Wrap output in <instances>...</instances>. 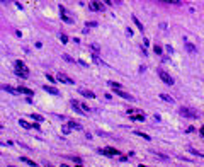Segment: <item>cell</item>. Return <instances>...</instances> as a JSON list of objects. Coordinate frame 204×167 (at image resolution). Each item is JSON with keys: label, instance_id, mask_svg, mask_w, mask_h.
<instances>
[{"label": "cell", "instance_id": "1", "mask_svg": "<svg viewBox=\"0 0 204 167\" xmlns=\"http://www.w3.org/2000/svg\"><path fill=\"white\" fill-rule=\"evenodd\" d=\"M58 9H60V15H61L63 22H67V24H73V22H75V14H71V12L67 9V7L60 5Z\"/></svg>", "mask_w": 204, "mask_h": 167}, {"label": "cell", "instance_id": "2", "mask_svg": "<svg viewBox=\"0 0 204 167\" xmlns=\"http://www.w3.org/2000/svg\"><path fill=\"white\" fill-rule=\"evenodd\" d=\"M14 68H15V73H17L19 77H22V79H27L29 77V68L24 65V62L17 60V62L14 63Z\"/></svg>", "mask_w": 204, "mask_h": 167}, {"label": "cell", "instance_id": "3", "mask_svg": "<svg viewBox=\"0 0 204 167\" xmlns=\"http://www.w3.org/2000/svg\"><path fill=\"white\" fill-rule=\"evenodd\" d=\"M157 73H158V77H160L162 80L165 82L167 85H174V79H172V77L168 75V73H167L165 70H162V68H158V70H157Z\"/></svg>", "mask_w": 204, "mask_h": 167}, {"label": "cell", "instance_id": "4", "mask_svg": "<svg viewBox=\"0 0 204 167\" xmlns=\"http://www.w3.org/2000/svg\"><path fill=\"white\" fill-rule=\"evenodd\" d=\"M180 114L187 119H197V113L194 109H189V108H180Z\"/></svg>", "mask_w": 204, "mask_h": 167}, {"label": "cell", "instance_id": "5", "mask_svg": "<svg viewBox=\"0 0 204 167\" xmlns=\"http://www.w3.org/2000/svg\"><path fill=\"white\" fill-rule=\"evenodd\" d=\"M89 7H90L94 12H102V10H105V5L102 4V2H97V0H90Z\"/></svg>", "mask_w": 204, "mask_h": 167}, {"label": "cell", "instance_id": "6", "mask_svg": "<svg viewBox=\"0 0 204 167\" xmlns=\"http://www.w3.org/2000/svg\"><path fill=\"white\" fill-rule=\"evenodd\" d=\"M100 153L107 155V157H116V155H119V150L118 148H112V147H105V148H100Z\"/></svg>", "mask_w": 204, "mask_h": 167}, {"label": "cell", "instance_id": "7", "mask_svg": "<svg viewBox=\"0 0 204 167\" xmlns=\"http://www.w3.org/2000/svg\"><path fill=\"white\" fill-rule=\"evenodd\" d=\"M70 104H71V109L75 111V113H78V114H85V113H87V111L80 106V102H78V101H71Z\"/></svg>", "mask_w": 204, "mask_h": 167}, {"label": "cell", "instance_id": "8", "mask_svg": "<svg viewBox=\"0 0 204 167\" xmlns=\"http://www.w3.org/2000/svg\"><path fill=\"white\" fill-rule=\"evenodd\" d=\"M114 92L118 95H121L123 99H128V101H134V97L131 94H128V92H124V91H121V89H114Z\"/></svg>", "mask_w": 204, "mask_h": 167}, {"label": "cell", "instance_id": "9", "mask_svg": "<svg viewBox=\"0 0 204 167\" xmlns=\"http://www.w3.org/2000/svg\"><path fill=\"white\" fill-rule=\"evenodd\" d=\"M58 82H63V84H68V85H73V84H75V80L68 79V77L63 75V73H60V75H58Z\"/></svg>", "mask_w": 204, "mask_h": 167}, {"label": "cell", "instance_id": "10", "mask_svg": "<svg viewBox=\"0 0 204 167\" xmlns=\"http://www.w3.org/2000/svg\"><path fill=\"white\" fill-rule=\"evenodd\" d=\"M129 119H133V121H145V114H143L141 111H140V113H134V114H129Z\"/></svg>", "mask_w": 204, "mask_h": 167}, {"label": "cell", "instance_id": "11", "mask_svg": "<svg viewBox=\"0 0 204 167\" xmlns=\"http://www.w3.org/2000/svg\"><path fill=\"white\" fill-rule=\"evenodd\" d=\"M184 44H185V48H187V51H189V53H196V51H197L194 44H192V43H189V41H187L185 38H184Z\"/></svg>", "mask_w": 204, "mask_h": 167}, {"label": "cell", "instance_id": "12", "mask_svg": "<svg viewBox=\"0 0 204 167\" xmlns=\"http://www.w3.org/2000/svg\"><path fill=\"white\" fill-rule=\"evenodd\" d=\"M160 99L165 101V102H170V104H174V102H175V101H174V97H172V95H168V94H160Z\"/></svg>", "mask_w": 204, "mask_h": 167}, {"label": "cell", "instance_id": "13", "mask_svg": "<svg viewBox=\"0 0 204 167\" xmlns=\"http://www.w3.org/2000/svg\"><path fill=\"white\" fill-rule=\"evenodd\" d=\"M131 21H133V22H134V26H136V27L140 29V31H143V29H145V27H143V24L140 22V19H138L136 15H131Z\"/></svg>", "mask_w": 204, "mask_h": 167}, {"label": "cell", "instance_id": "14", "mask_svg": "<svg viewBox=\"0 0 204 167\" xmlns=\"http://www.w3.org/2000/svg\"><path fill=\"white\" fill-rule=\"evenodd\" d=\"M78 92H80L82 95H85V97H89V99H94V97H95V95H94V92L87 91V89H80V91H78Z\"/></svg>", "mask_w": 204, "mask_h": 167}, {"label": "cell", "instance_id": "15", "mask_svg": "<svg viewBox=\"0 0 204 167\" xmlns=\"http://www.w3.org/2000/svg\"><path fill=\"white\" fill-rule=\"evenodd\" d=\"M17 91H19V94H26V95H33L34 94L33 91H29V89H26V87H19Z\"/></svg>", "mask_w": 204, "mask_h": 167}, {"label": "cell", "instance_id": "16", "mask_svg": "<svg viewBox=\"0 0 204 167\" xmlns=\"http://www.w3.org/2000/svg\"><path fill=\"white\" fill-rule=\"evenodd\" d=\"M70 130H71L70 124H63V126H61V133H63V135H70V133H71Z\"/></svg>", "mask_w": 204, "mask_h": 167}, {"label": "cell", "instance_id": "17", "mask_svg": "<svg viewBox=\"0 0 204 167\" xmlns=\"http://www.w3.org/2000/svg\"><path fill=\"white\" fill-rule=\"evenodd\" d=\"M187 150H189L190 153H194L196 157H201V159H204V153H201V152H197V150H196V148H192V147H189L187 148Z\"/></svg>", "mask_w": 204, "mask_h": 167}, {"label": "cell", "instance_id": "18", "mask_svg": "<svg viewBox=\"0 0 204 167\" xmlns=\"http://www.w3.org/2000/svg\"><path fill=\"white\" fill-rule=\"evenodd\" d=\"M43 89H44L46 92H49V94H53V95H58V91L55 89V87H48V85H44Z\"/></svg>", "mask_w": 204, "mask_h": 167}, {"label": "cell", "instance_id": "19", "mask_svg": "<svg viewBox=\"0 0 204 167\" xmlns=\"http://www.w3.org/2000/svg\"><path fill=\"white\" fill-rule=\"evenodd\" d=\"M19 124L22 126V128H26V130H31V128H33V124H29L27 121H24V119H19Z\"/></svg>", "mask_w": 204, "mask_h": 167}, {"label": "cell", "instance_id": "20", "mask_svg": "<svg viewBox=\"0 0 204 167\" xmlns=\"http://www.w3.org/2000/svg\"><path fill=\"white\" fill-rule=\"evenodd\" d=\"M20 162H24V164H27V165H36V162H33L31 159H27V157H20Z\"/></svg>", "mask_w": 204, "mask_h": 167}, {"label": "cell", "instance_id": "21", "mask_svg": "<svg viewBox=\"0 0 204 167\" xmlns=\"http://www.w3.org/2000/svg\"><path fill=\"white\" fill-rule=\"evenodd\" d=\"M160 2H165V4H170V5H182L180 0H160Z\"/></svg>", "mask_w": 204, "mask_h": 167}, {"label": "cell", "instance_id": "22", "mask_svg": "<svg viewBox=\"0 0 204 167\" xmlns=\"http://www.w3.org/2000/svg\"><path fill=\"white\" fill-rule=\"evenodd\" d=\"M71 126V130H82V126L78 123H75V121H70V123H68Z\"/></svg>", "mask_w": 204, "mask_h": 167}, {"label": "cell", "instance_id": "23", "mask_svg": "<svg viewBox=\"0 0 204 167\" xmlns=\"http://www.w3.org/2000/svg\"><path fill=\"white\" fill-rule=\"evenodd\" d=\"M4 91H7V92H10V94H19V91H14L10 85H5L4 87Z\"/></svg>", "mask_w": 204, "mask_h": 167}, {"label": "cell", "instance_id": "24", "mask_svg": "<svg viewBox=\"0 0 204 167\" xmlns=\"http://www.w3.org/2000/svg\"><path fill=\"white\" fill-rule=\"evenodd\" d=\"M109 85L112 87V89H121V84H118V82H114V80L109 82Z\"/></svg>", "mask_w": 204, "mask_h": 167}, {"label": "cell", "instance_id": "25", "mask_svg": "<svg viewBox=\"0 0 204 167\" xmlns=\"http://www.w3.org/2000/svg\"><path fill=\"white\" fill-rule=\"evenodd\" d=\"M134 133H136L138 136H143V138H145V140H152V138H150V136H148V135H145V133H143V131H134Z\"/></svg>", "mask_w": 204, "mask_h": 167}, {"label": "cell", "instance_id": "26", "mask_svg": "<svg viewBox=\"0 0 204 167\" xmlns=\"http://www.w3.org/2000/svg\"><path fill=\"white\" fill-rule=\"evenodd\" d=\"M92 60H94V62L97 63V65H102V63H104V62H102V60H100L99 56H97V55H94V56H92Z\"/></svg>", "mask_w": 204, "mask_h": 167}, {"label": "cell", "instance_id": "27", "mask_svg": "<svg viewBox=\"0 0 204 167\" xmlns=\"http://www.w3.org/2000/svg\"><path fill=\"white\" fill-rule=\"evenodd\" d=\"M155 155H157V159H160V160H168V157L163 155V153H157V152H155Z\"/></svg>", "mask_w": 204, "mask_h": 167}, {"label": "cell", "instance_id": "28", "mask_svg": "<svg viewBox=\"0 0 204 167\" xmlns=\"http://www.w3.org/2000/svg\"><path fill=\"white\" fill-rule=\"evenodd\" d=\"M61 58L63 60H67V62H70V63H75V60H73L71 56H68V55H61Z\"/></svg>", "mask_w": 204, "mask_h": 167}, {"label": "cell", "instance_id": "29", "mask_svg": "<svg viewBox=\"0 0 204 167\" xmlns=\"http://www.w3.org/2000/svg\"><path fill=\"white\" fill-rule=\"evenodd\" d=\"M153 51L157 53V55H162V51H163V50H162V48L158 46V44H155V48H153Z\"/></svg>", "mask_w": 204, "mask_h": 167}, {"label": "cell", "instance_id": "30", "mask_svg": "<svg viewBox=\"0 0 204 167\" xmlns=\"http://www.w3.org/2000/svg\"><path fill=\"white\" fill-rule=\"evenodd\" d=\"M102 2H104L105 5H109V7H112V5L116 4V0H102Z\"/></svg>", "mask_w": 204, "mask_h": 167}, {"label": "cell", "instance_id": "31", "mask_svg": "<svg viewBox=\"0 0 204 167\" xmlns=\"http://www.w3.org/2000/svg\"><path fill=\"white\" fill-rule=\"evenodd\" d=\"M31 118H33V119H36L38 123H41V121H43V118H41V116H39V114H33V116H31Z\"/></svg>", "mask_w": 204, "mask_h": 167}, {"label": "cell", "instance_id": "32", "mask_svg": "<svg viewBox=\"0 0 204 167\" xmlns=\"http://www.w3.org/2000/svg\"><path fill=\"white\" fill-rule=\"evenodd\" d=\"M60 39H61V43L65 44V43H68V38L65 36V34H60Z\"/></svg>", "mask_w": 204, "mask_h": 167}, {"label": "cell", "instance_id": "33", "mask_svg": "<svg viewBox=\"0 0 204 167\" xmlns=\"http://www.w3.org/2000/svg\"><path fill=\"white\" fill-rule=\"evenodd\" d=\"M92 50H94V53H99V44H92Z\"/></svg>", "mask_w": 204, "mask_h": 167}, {"label": "cell", "instance_id": "34", "mask_svg": "<svg viewBox=\"0 0 204 167\" xmlns=\"http://www.w3.org/2000/svg\"><path fill=\"white\" fill-rule=\"evenodd\" d=\"M71 160H73V162H77V164H83V160H82V159H78V157H75V159H71Z\"/></svg>", "mask_w": 204, "mask_h": 167}, {"label": "cell", "instance_id": "35", "mask_svg": "<svg viewBox=\"0 0 204 167\" xmlns=\"http://www.w3.org/2000/svg\"><path fill=\"white\" fill-rule=\"evenodd\" d=\"M165 50H167V51H168V53H172V51H174V48H172V46H170V44H168V46H167V48H165Z\"/></svg>", "mask_w": 204, "mask_h": 167}, {"label": "cell", "instance_id": "36", "mask_svg": "<svg viewBox=\"0 0 204 167\" xmlns=\"http://www.w3.org/2000/svg\"><path fill=\"white\" fill-rule=\"evenodd\" d=\"M2 4H9V2H15V0H0Z\"/></svg>", "mask_w": 204, "mask_h": 167}, {"label": "cell", "instance_id": "37", "mask_svg": "<svg viewBox=\"0 0 204 167\" xmlns=\"http://www.w3.org/2000/svg\"><path fill=\"white\" fill-rule=\"evenodd\" d=\"M199 133H201V136H202V138H204V126H202V128L199 130Z\"/></svg>", "mask_w": 204, "mask_h": 167}]
</instances>
